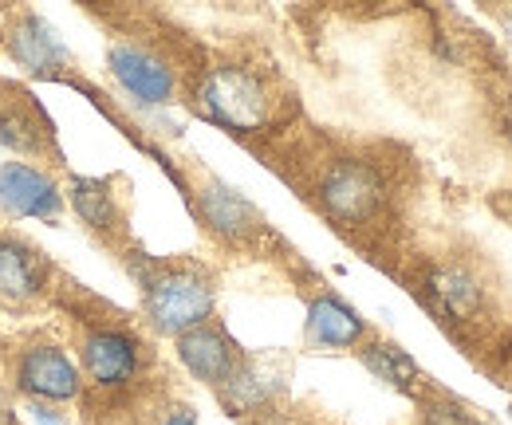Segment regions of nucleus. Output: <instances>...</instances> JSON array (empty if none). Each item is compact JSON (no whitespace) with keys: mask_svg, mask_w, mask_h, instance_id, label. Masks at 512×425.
Masks as SVG:
<instances>
[{"mask_svg":"<svg viewBox=\"0 0 512 425\" xmlns=\"http://www.w3.org/2000/svg\"><path fill=\"white\" fill-rule=\"evenodd\" d=\"M111 75L119 79V87L127 95H134L138 103H150V107L170 103L174 91H178V79L166 67V60H158L146 48H134V44L111 48Z\"/></svg>","mask_w":512,"mask_h":425,"instance_id":"20e7f679","label":"nucleus"},{"mask_svg":"<svg viewBox=\"0 0 512 425\" xmlns=\"http://www.w3.org/2000/svg\"><path fill=\"white\" fill-rule=\"evenodd\" d=\"M178 359L186 363L193 378H201L209 386H225L229 374L237 370V347L225 339V331L205 323V327L178 335Z\"/></svg>","mask_w":512,"mask_h":425,"instance_id":"1a4fd4ad","label":"nucleus"},{"mask_svg":"<svg viewBox=\"0 0 512 425\" xmlns=\"http://www.w3.org/2000/svg\"><path fill=\"white\" fill-rule=\"evenodd\" d=\"M8 52L12 60L24 63L28 71L44 75V71H56L60 63H67V48L64 40L56 36V28L36 16V12H24L12 28H8Z\"/></svg>","mask_w":512,"mask_h":425,"instance_id":"9d476101","label":"nucleus"},{"mask_svg":"<svg viewBox=\"0 0 512 425\" xmlns=\"http://www.w3.org/2000/svg\"><path fill=\"white\" fill-rule=\"evenodd\" d=\"M367 323L355 307H347L335 296H316L308 304V339L320 347H355L363 339Z\"/></svg>","mask_w":512,"mask_h":425,"instance_id":"9b49d317","label":"nucleus"},{"mask_svg":"<svg viewBox=\"0 0 512 425\" xmlns=\"http://www.w3.org/2000/svg\"><path fill=\"white\" fill-rule=\"evenodd\" d=\"M44 288V260L20 241H0V296L32 300Z\"/></svg>","mask_w":512,"mask_h":425,"instance_id":"ddd939ff","label":"nucleus"},{"mask_svg":"<svg viewBox=\"0 0 512 425\" xmlns=\"http://www.w3.org/2000/svg\"><path fill=\"white\" fill-rule=\"evenodd\" d=\"M83 366L99 386H123L138 370V339L119 327L91 331L83 343Z\"/></svg>","mask_w":512,"mask_h":425,"instance_id":"6e6552de","label":"nucleus"},{"mask_svg":"<svg viewBox=\"0 0 512 425\" xmlns=\"http://www.w3.org/2000/svg\"><path fill=\"white\" fill-rule=\"evenodd\" d=\"M71 205L91 229H111L115 225V197L111 185L95 178H75L71 182Z\"/></svg>","mask_w":512,"mask_h":425,"instance_id":"4468645a","label":"nucleus"},{"mask_svg":"<svg viewBox=\"0 0 512 425\" xmlns=\"http://www.w3.org/2000/svg\"><path fill=\"white\" fill-rule=\"evenodd\" d=\"M16 378H20V390L36 394V398H52V402H64L79 394V370L67 359L60 347H32L24 351V359L16 366Z\"/></svg>","mask_w":512,"mask_h":425,"instance_id":"0eeeda50","label":"nucleus"},{"mask_svg":"<svg viewBox=\"0 0 512 425\" xmlns=\"http://www.w3.org/2000/svg\"><path fill=\"white\" fill-rule=\"evenodd\" d=\"M146 315L166 335H186L193 327H205L213 315V284L190 268L162 272L146 280Z\"/></svg>","mask_w":512,"mask_h":425,"instance_id":"f03ea898","label":"nucleus"},{"mask_svg":"<svg viewBox=\"0 0 512 425\" xmlns=\"http://www.w3.org/2000/svg\"><path fill=\"white\" fill-rule=\"evenodd\" d=\"M225 394H229V402H233V406L253 410V406L268 402V398L276 394V386H272V378H268L260 366L237 363V370H233V374H229V382H225Z\"/></svg>","mask_w":512,"mask_h":425,"instance_id":"dca6fc26","label":"nucleus"},{"mask_svg":"<svg viewBox=\"0 0 512 425\" xmlns=\"http://www.w3.org/2000/svg\"><path fill=\"white\" fill-rule=\"evenodd\" d=\"M197 213L217 237H229V241H245L264 225L253 201L225 182H209L197 193Z\"/></svg>","mask_w":512,"mask_h":425,"instance_id":"423d86ee","label":"nucleus"},{"mask_svg":"<svg viewBox=\"0 0 512 425\" xmlns=\"http://www.w3.org/2000/svg\"><path fill=\"white\" fill-rule=\"evenodd\" d=\"M0 142L12 150H40V130L28 115L8 111V115H0Z\"/></svg>","mask_w":512,"mask_h":425,"instance_id":"f3484780","label":"nucleus"},{"mask_svg":"<svg viewBox=\"0 0 512 425\" xmlns=\"http://www.w3.org/2000/svg\"><path fill=\"white\" fill-rule=\"evenodd\" d=\"M32 414H36V422H40V425H60V418H56L52 410H44V406H36Z\"/></svg>","mask_w":512,"mask_h":425,"instance_id":"6ab92c4d","label":"nucleus"},{"mask_svg":"<svg viewBox=\"0 0 512 425\" xmlns=\"http://www.w3.org/2000/svg\"><path fill=\"white\" fill-rule=\"evenodd\" d=\"M430 296L434 304L446 311L449 319H469L481 311V300H485V288L481 280L465 268V264H446L430 276Z\"/></svg>","mask_w":512,"mask_h":425,"instance_id":"f8f14e48","label":"nucleus"},{"mask_svg":"<svg viewBox=\"0 0 512 425\" xmlns=\"http://www.w3.org/2000/svg\"><path fill=\"white\" fill-rule=\"evenodd\" d=\"M166 425H197V418H193V410H174L166 418Z\"/></svg>","mask_w":512,"mask_h":425,"instance_id":"a211bd4d","label":"nucleus"},{"mask_svg":"<svg viewBox=\"0 0 512 425\" xmlns=\"http://www.w3.org/2000/svg\"><path fill=\"white\" fill-rule=\"evenodd\" d=\"M0 205L12 217L56 221L64 209V197H60V185L48 174H40L24 162H8V166H0Z\"/></svg>","mask_w":512,"mask_h":425,"instance_id":"39448f33","label":"nucleus"},{"mask_svg":"<svg viewBox=\"0 0 512 425\" xmlns=\"http://www.w3.org/2000/svg\"><path fill=\"white\" fill-rule=\"evenodd\" d=\"M505 134H509V138H512V107H509V111H505Z\"/></svg>","mask_w":512,"mask_h":425,"instance_id":"aec40b11","label":"nucleus"},{"mask_svg":"<svg viewBox=\"0 0 512 425\" xmlns=\"http://www.w3.org/2000/svg\"><path fill=\"white\" fill-rule=\"evenodd\" d=\"M197 111L225 130H260L272 119V91L249 67H213L197 83Z\"/></svg>","mask_w":512,"mask_h":425,"instance_id":"f257e3e1","label":"nucleus"},{"mask_svg":"<svg viewBox=\"0 0 512 425\" xmlns=\"http://www.w3.org/2000/svg\"><path fill=\"white\" fill-rule=\"evenodd\" d=\"M386 201V185L371 162L343 158L320 178L323 213L339 225H367Z\"/></svg>","mask_w":512,"mask_h":425,"instance_id":"7ed1b4c3","label":"nucleus"},{"mask_svg":"<svg viewBox=\"0 0 512 425\" xmlns=\"http://www.w3.org/2000/svg\"><path fill=\"white\" fill-rule=\"evenodd\" d=\"M363 366H367L375 378L390 382V386H410L414 374H418V366L410 363V355H402V351L390 347V343H367V347H363Z\"/></svg>","mask_w":512,"mask_h":425,"instance_id":"2eb2a0df","label":"nucleus"},{"mask_svg":"<svg viewBox=\"0 0 512 425\" xmlns=\"http://www.w3.org/2000/svg\"><path fill=\"white\" fill-rule=\"evenodd\" d=\"M509 414H512V406H509Z\"/></svg>","mask_w":512,"mask_h":425,"instance_id":"412c9836","label":"nucleus"}]
</instances>
